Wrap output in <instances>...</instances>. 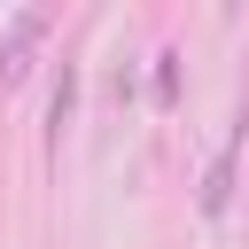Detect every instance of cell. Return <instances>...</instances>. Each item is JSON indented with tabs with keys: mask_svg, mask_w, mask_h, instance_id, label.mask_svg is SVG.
Here are the masks:
<instances>
[{
	"mask_svg": "<svg viewBox=\"0 0 249 249\" xmlns=\"http://www.w3.org/2000/svg\"><path fill=\"white\" fill-rule=\"evenodd\" d=\"M47 31H54V16H47V8H16V16H8V39H0V86H23V78H31V62H39Z\"/></svg>",
	"mask_w": 249,
	"mask_h": 249,
	"instance_id": "obj_1",
	"label": "cell"
},
{
	"mask_svg": "<svg viewBox=\"0 0 249 249\" xmlns=\"http://www.w3.org/2000/svg\"><path fill=\"white\" fill-rule=\"evenodd\" d=\"M226 202H233V140L210 156V171H202V218H226Z\"/></svg>",
	"mask_w": 249,
	"mask_h": 249,
	"instance_id": "obj_2",
	"label": "cell"
},
{
	"mask_svg": "<svg viewBox=\"0 0 249 249\" xmlns=\"http://www.w3.org/2000/svg\"><path fill=\"white\" fill-rule=\"evenodd\" d=\"M171 101H179V54L163 47L156 54V109H171Z\"/></svg>",
	"mask_w": 249,
	"mask_h": 249,
	"instance_id": "obj_3",
	"label": "cell"
}]
</instances>
